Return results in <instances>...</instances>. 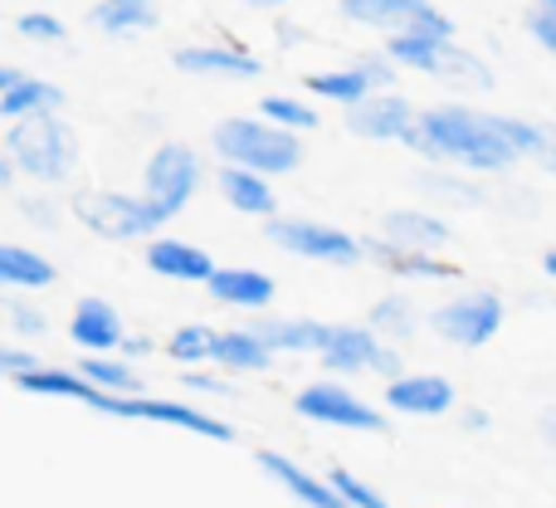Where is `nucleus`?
Here are the masks:
<instances>
[{"label":"nucleus","mask_w":556,"mask_h":508,"mask_svg":"<svg viewBox=\"0 0 556 508\" xmlns=\"http://www.w3.org/2000/svg\"><path fill=\"white\" fill-rule=\"evenodd\" d=\"M386 54L405 69H420L430 78H444L454 88H493V74L469 54L459 49L454 39H440V35H395Z\"/></svg>","instance_id":"obj_5"},{"label":"nucleus","mask_w":556,"mask_h":508,"mask_svg":"<svg viewBox=\"0 0 556 508\" xmlns=\"http://www.w3.org/2000/svg\"><path fill=\"white\" fill-rule=\"evenodd\" d=\"M181 386H191V392H215V396H225V386L215 382V376H205V372H186Z\"/></svg>","instance_id":"obj_41"},{"label":"nucleus","mask_w":556,"mask_h":508,"mask_svg":"<svg viewBox=\"0 0 556 508\" xmlns=\"http://www.w3.org/2000/svg\"><path fill=\"white\" fill-rule=\"evenodd\" d=\"M317 357H323L327 372H381V376H391V382L401 376V352H395L381 333H371V327L332 323L327 347Z\"/></svg>","instance_id":"obj_8"},{"label":"nucleus","mask_w":556,"mask_h":508,"mask_svg":"<svg viewBox=\"0 0 556 508\" xmlns=\"http://www.w3.org/2000/svg\"><path fill=\"white\" fill-rule=\"evenodd\" d=\"M113 416H132V421H162V425H176V431H191V435H205V441H235V431L215 416L195 411V406H181V401H162V396H117Z\"/></svg>","instance_id":"obj_13"},{"label":"nucleus","mask_w":556,"mask_h":508,"mask_svg":"<svg viewBox=\"0 0 556 508\" xmlns=\"http://www.w3.org/2000/svg\"><path fill=\"white\" fill-rule=\"evenodd\" d=\"M532 162H538V166H547V172L556 176V133H552V127H542V137H538V147H532Z\"/></svg>","instance_id":"obj_40"},{"label":"nucleus","mask_w":556,"mask_h":508,"mask_svg":"<svg viewBox=\"0 0 556 508\" xmlns=\"http://www.w3.org/2000/svg\"><path fill=\"white\" fill-rule=\"evenodd\" d=\"M68 333H74V343L84 347V352H117V347L127 343L123 318H117V308L103 303V298H84V303L74 308Z\"/></svg>","instance_id":"obj_17"},{"label":"nucleus","mask_w":556,"mask_h":508,"mask_svg":"<svg viewBox=\"0 0 556 508\" xmlns=\"http://www.w3.org/2000/svg\"><path fill=\"white\" fill-rule=\"evenodd\" d=\"M5 318H10V327H15L20 337H45V333H49L45 313H35V308H29L20 294H10V298H5Z\"/></svg>","instance_id":"obj_36"},{"label":"nucleus","mask_w":556,"mask_h":508,"mask_svg":"<svg viewBox=\"0 0 556 508\" xmlns=\"http://www.w3.org/2000/svg\"><path fill=\"white\" fill-rule=\"evenodd\" d=\"M264 235H269L278 250L313 259V264H356V259H366V240H356V235L323 225V221H283V215H269Z\"/></svg>","instance_id":"obj_6"},{"label":"nucleus","mask_w":556,"mask_h":508,"mask_svg":"<svg viewBox=\"0 0 556 508\" xmlns=\"http://www.w3.org/2000/svg\"><path fill=\"white\" fill-rule=\"evenodd\" d=\"M386 406L405 416H444L454 406V386L444 376H395L386 382Z\"/></svg>","instance_id":"obj_18"},{"label":"nucleus","mask_w":556,"mask_h":508,"mask_svg":"<svg viewBox=\"0 0 556 508\" xmlns=\"http://www.w3.org/2000/svg\"><path fill=\"white\" fill-rule=\"evenodd\" d=\"M376 69L366 64H346V69H332V74H307V94L327 98V103H342V108H356L362 98L376 94Z\"/></svg>","instance_id":"obj_23"},{"label":"nucleus","mask_w":556,"mask_h":508,"mask_svg":"<svg viewBox=\"0 0 556 508\" xmlns=\"http://www.w3.org/2000/svg\"><path fill=\"white\" fill-rule=\"evenodd\" d=\"M15 84H25V74L20 69H0V94H10Z\"/></svg>","instance_id":"obj_43"},{"label":"nucleus","mask_w":556,"mask_h":508,"mask_svg":"<svg viewBox=\"0 0 556 508\" xmlns=\"http://www.w3.org/2000/svg\"><path fill=\"white\" fill-rule=\"evenodd\" d=\"M260 108H264V117H269V123L288 127V133H307V127L323 123V117H317V108H303V103H293V98H278V94H269Z\"/></svg>","instance_id":"obj_33"},{"label":"nucleus","mask_w":556,"mask_h":508,"mask_svg":"<svg viewBox=\"0 0 556 508\" xmlns=\"http://www.w3.org/2000/svg\"><path fill=\"white\" fill-rule=\"evenodd\" d=\"M260 470H264V474H274V480L283 484V490L293 494L298 504H307V508H346V499L332 490V480H327V484H323V480H313L307 470H298L293 460H283V455H274V450H264V455H260Z\"/></svg>","instance_id":"obj_20"},{"label":"nucleus","mask_w":556,"mask_h":508,"mask_svg":"<svg viewBox=\"0 0 556 508\" xmlns=\"http://www.w3.org/2000/svg\"><path fill=\"white\" fill-rule=\"evenodd\" d=\"M346 20L356 25H371V29H391L395 35H440L454 39V20L444 15L440 5L430 0H337Z\"/></svg>","instance_id":"obj_7"},{"label":"nucleus","mask_w":556,"mask_h":508,"mask_svg":"<svg viewBox=\"0 0 556 508\" xmlns=\"http://www.w3.org/2000/svg\"><path fill=\"white\" fill-rule=\"evenodd\" d=\"M538 5H542V10H556V0H538Z\"/></svg>","instance_id":"obj_46"},{"label":"nucleus","mask_w":556,"mask_h":508,"mask_svg":"<svg viewBox=\"0 0 556 508\" xmlns=\"http://www.w3.org/2000/svg\"><path fill=\"white\" fill-rule=\"evenodd\" d=\"M420 191L444 196V201H454V206H479L483 201V191H473V186L454 182V176H444V172H425L420 176Z\"/></svg>","instance_id":"obj_35"},{"label":"nucleus","mask_w":556,"mask_h":508,"mask_svg":"<svg viewBox=\"0 0 556 508\" xmlns=\"http://www.w3.org/2000/svg\"><path fill=\"white\" fill-rule=\"evenodd\" d=\"M54 264L45 255L25 250V245H0V284L10 288H49L54 284Z\"/></svg>","instance_id":"obj_28"},{"label":"nucleus","mask_w":556,"mask_h":508,"mask_svg":"<svg viewBox=\"0 0 556 508\" xmlns=\"http://www.w3.org/2000/svg\"><path fill=\"white\" fill-rule=\"evenodd\" d=\"M381 240L395 245V250H440V245H450V225L434 221L430 211H391L381 221Z\"/></svg>","instance_id":"obj_19"},{"label":"nucleus","mask_w":556,"mask_h":508,"mask_svg":"<svg viewBox=\"0 0 556 508\" xmlns=\"http://www.w3.org/2000/svg\"><path fill=\"white\" fill-rule=\"evenodd\" d=\"M528 35L538 39L542 49L556 59V10H542V5H532L528 10Z\"/></svg>","instance_id":"obj_38"},{"label":"nucleus","mask_w":556,"mask_h":508,"mask_svg":"<svg viewBox=\"0 0 556 508\" xmlns=\"http://www.w3.org/2000/svg\"><path fill=\"white\" fill-rule=\"evenodd\" d=\"M327 480H332V490L346 499V508H391V504L381 499V494L371 490V484H362L356 474H346V470H332Z\"/></svg>","instance_id":"obj_34"},{"label":"nucleus","mask_w":556,"mask_h":508,"mask_svg":"<svg viewBox=\"0 0 556 508\" xmlns=\"http://www.w3.org/2000/svg\"><path fill=\"white\" fill-rule=\"evenodd\" d=\"M74 215L98 235V240H117V245L156 240V231L172 221V215H166L156 201H147V196H117V191H78Z\"/></svg>","instance_id":"obj_4"},{"label":"nucleus","mask_w":556,"mask_h":508,"mask_svg":"<svg viewBox=\"0 0 556 508\" xmlns=\"http://www.w3.org/2000/svg\"><path fill=\"white\" fill-rule=\"evenodd\" d=\"M93 25L103 35H142V29H156V10L137 0H103L93 5Z\"/></svg>","instance_id":"obj_29"},{"label":"nucleus","mask_w":556,"mask_h":508,"mask_svg":"<svg viewBox=\"0 0 556 508\" xmlns=\"http://www.w3.org/2000/svg\"><path fill=\"white\" fill-rule=\"evenodd\" d=\"M201 176H205V166L191 147H181V143L156 147L152 162H147V201H156L166 215H181L191 206V196L201 191Z\"/></svg>","instance_id":"obj_9"},{"label":"nucleus","mask_w":556,"mask_h":508,"mask_svg":"<svg viewBox=\"0 0 556 508\" xmlns=\"http://www.w3.org/2000/svg\"><path fill=\"white\" fill-rule=\"evenodd\" d=\"M430 327L454 347H483L493 343V333L503 327V303L493 294H469L444 303L440 313L430 318Z\"/></svg>","instance_id":"obj_10"},{"label":"nucleus","mask_w":556,"mask_h":508,"mask_svg":"<svg viewBox=\"0 0 556 508\" xmlns=\"http://www.w3.org/2000/svg\"><path fill=\"white\" fill-rule=\"evenodd\" d=\"M371 333H381V337H391V343H405V337L420 327V318H415V308L405 303V298H381V303L371 308Z\"/></svg>","instance_id":"obj_31"},{"label":"nucleus","mask_w":556,"mask_h":508,"mask_svg":"<svg viewBox=\"0 0 556 508\" xmlns=\"http://www.w3.org/2000/svg\"><path fill=\"white\" fill-rule=\"evenodd\" d=\"M215 362L230 372H264L274 362V347L254 327H230V333H215Z\"/></svg>","instance_id":"obj_25"},{"label":"nucleus","mask_w":556,"mask_h":508,"mask_svg":"<svg viewBox=\"0 0 556 508\" xmlns=\"http://www.w3.org/2000/svg\"><path fill=\"white\" fill-rule=\"evenodd\" d=\"M5 157L25 176H35V182L59 186V182H68V172H74L78 143H74V133L59 123V113H35V117H15V123H10Z\"/></svg>","instance_id":"obj_3"},{"label":"nucleus","mask_w":556,"mask_h":508,"mask_svg":"<svg viewBox=\"0 0 556 508\" xmlns=\"http://www.w3.org/2000/svg\"><path fill=\"white\" fill-rule=\"evenodd\" d=\"M15 29L25 39H39V45H64V25H59L54 15H39V10H29V15L15 20Z\"/></svg>","instance_id":"obj_37"},{"label":"nucleus","mask_w":556,"mask_h":508,"mask_svg":"<svg viewBox=\"0 0 556 508\" xmlns=\"http://www.w3.org/2000/svg\"><path fill=\"white\" fill-rule=\"evenodd\" d=\"M211 298L225 308H269L274 303V278L260 274V269H215Z\"/></svg>","instance_id":"obj_21"},{"label":"nucleus","mask_w":556,"mask_h":508,"mask_svg":"<svg viewBox=\"0 0 556 508\" xmlns=\"http://www.w3.org/2000/svg\"><path fill=\"white\" fill-rule=\"evenodd\" d=\"M64 108V88L49 84V78H29L15 84L10 94H0V113L15 123V117H35V113H59Z\"/></svg>","instance_id":"obj_27"},{"label":"nucleus","mask_w":556,"mask_h":508,"mask_svg":"<svg viewBox=\"0 0 556 508\" xmlns=\"http://www.w3.org/2000/svg\"><path fill=\"white\" fill-rule=\"evenodd\" d=\"M166 352L176 357V362L195 367V362H215V333L205 323H186L172 333V343H166Z\"/></svg>","instance_id":"obj_32"},{"label":"nucleus","mask_w":556,"mask_h":508,"mask_svg":"<svg viewBox=\"0 0 556 508\" xmlns=\"http://www.w3.org/2000/svg\"><path fill=\"white\" fill-rule=\"evenodd\" d=\"M220 196L240 215H278V196H274L269 176L250 172V166H225L220 172Z\"/></svg>","instance_id":"obj_22"},{"label":"nucleus","mask_w":556,"mask_h":508,"mask_svg":"<svg viewBox=\"0 0 556 508\" xmlns=\"http://www.w3.org/2000/svg\"><path fill=\"white\" fill-rule=\"evenodd\" d=\"M405 147L464 172H508L522 157L503 133L498 113H479V108H425Z\"/></svg>","instance_id":"obj_1"},{"label":"nucleus","mask_w":556,"mask_h":508,"mask_svg":"<svg viewBox=\"0 0 556 508\" xmlns=\"http://www.w3.org/2000/svg\"><path fill=\"white\" fill-rule=\"evenodd\" d=\"M415 123H420V113H415L401 94H391V88L362 98L356 108H346V127H352L356 137H371V143H410Z\"/></svg>","instance_id":"obj_12"},{"label":"nucleus","mask_w":556,"mask_h":508,"mask_svg":"<svg viewBox=\"0 0 556 508\" xmlns=\"http://www.w3.org/2000/svg\"><path fill=\"white\" fill-rule=\"evenodd\" d=\"M137 5H156V0H137Z\"/></svg>","instance_id":"obj_47"},{"label":"nucleus","mask_w":556,"mask_h":508,"mask_svg":"<svg viewBox=\"0 0 556 508\" xmlns=\"http://www.w3.org/2000/svg\"><path fill=\"white\" fill-rule=\"evenodd\" d=\"M172 64L181 69V74H220V78H260L264 74L260 59L235 45H186L172 54Z\"/></svg>","instance_id":"obj_15"},{"label":"nucleus","mask_w":556,"mask_h":508,"mask_svg":"<svg viewBox=\"0 0 556 508\" xmlns=\"http://www.w3.org/2000/svg\"><path fill=\"white\" fill-rule=\"evenodd\" d=\"M250 5H264V10H274V5H283V0H250Z\"/></svg>","instance_id":"obj_45"},{"label":"nucleus","mask_w":556,"mask_h":508,"mask_svg":"<svg viewBox=\"0 0 556 508\" xmlns=\"http://www.w3.org/2000/svg\"><path fill=\"white\" fill-rule=\"evenodd\" d=\"M254 333H260L274 352H323L332 323H313V318H260Z\"/></svg>","instance_id":"obj_24"},{"label":"nucleus","mask_w":556,"mask_h":508,"mask_svg":"<svg viewBox=\"0 0 556 508\" xmlns=\"http://www.w3.org/2000/svg\"><path fill=\"white\" fill-rule=\"evenodd\" d=\"M0 367H5L10 376H25V372H35L39 367V357L25 352V347H0Z\"/></svg>","instance_id":"obj_39"},{"label":"nucleus","mask_w":556,"mask_h":508,"mask_svg":"<svg viewBox=\"0 0 556 508\" xmlns=\"http://www.w3.org/2000/svg\"><path fill=\"white\" fill-rule=\"evenodd\" d=\"M366 255H371L376 264H386L391 274H401V278H459L454 264H440V259L425 255V250H395V245H386L381 235L366 240Z\"/></svg>","instance_id":"obj_26"},{"label":"nucleus","mask_w":556,"mask_h":508,"mask_svg":"<svg viewBox=\"0 0 556 508\" xmlns=\"http://www.w3.org/2000/svg\"><path fill=\"white\" fill-rule=\"evenodd\" d=\"M147 264H152V274L176 278V284H211L215 278V259L205 255L201 245L162 240V235H156L152 250H147Z\"/></svg>","instance_id":"obj_16"},{"label":"nucleus","mask_w":556,"mask_h":508,"mask_svg":"<svg viewBox=\"0 0 556 508\" xmlns=\"http://www.w3.org/2000/svg\"><path fill=\"white\" fill-rule=\"evenodd\" d=\"M117 352H123V357H147V352H152V343H147V337H127Z\"/></svg>","instance_id":"obj_42"},{"label":"nucleus","mask_w":556,"mask_h":508,"mask_svg":"<svg viewBox=\"0 0 556 508\" xmlns=\"http://www.w3.org/2000/svg\"><path fill=\"white\" fill-rule=\"evenodd\" d=\"M542 264H547V274L556 278V250H547V255H542Z\"/></svg>","instance_id":"obj_44"},{"label":"nucleus","mask_w":556,"mask_h":508,"mask_svg":"<svg viewBox=\"0 0 556 508\" xmlns=\"http://www.w3.org/2000/svg\"><path fill=\"white\" fill-rule=\"evenodd\" d=\"M78 372L88 376L93 386H103V392L123 396V392H137V376L127 362H117V357H103V352H88L84 362H78Z\"/></svg>","instance_id":"obj_30"},{"label":"nucleus","mask_w":556,"mask_h":508,"mask_svg":"<svg viewBox=\"0 0 556 508\" xmlns=\"http://www.w3.org/2000/svg\"><path fill=\"white\" fill-rule=\"evenodd\" d=\"M15 386H20V392H29V396H68V401H84V406H93V411H103V416H113V406H117V396L103 392V386H93L84 372L35 367V372L15 376Z\"/></svg>","instance_id":"obj_14"},{"label":"nucleus","mask_w":556,"mask_h":508,"mask_svg":"<svg viewBox=\"0 0 556 508\" xmlns=\"http://www.w3.org/2000/svg\"><path fill=\"white\" fill-rule=\"evenodd\" d=\"M293 406H298V416H307V421L342 425V431H366V435L386 431V421H381V411H376V406H366L362 396L342 392V386H332V382L303 386Z\"/></svg>","instance_id":"obj_11"},{"label":"nucleus","mask_w":556,"mask_h":508,"mask_svg":"<svg viewBox=\"0 0 556 508\" xmlns=\"http://www.w3.org/2000/svg\"><path fill=\"white\" fill-rule=\"evenodd\" d=\"M211 147L220 152L225 166H250V172H264V176H283L303 162V147L288 127L269 123V117H225L215 123L211 133Z\"/></svg>","instance_id":"obj_2"}]
</instances>
